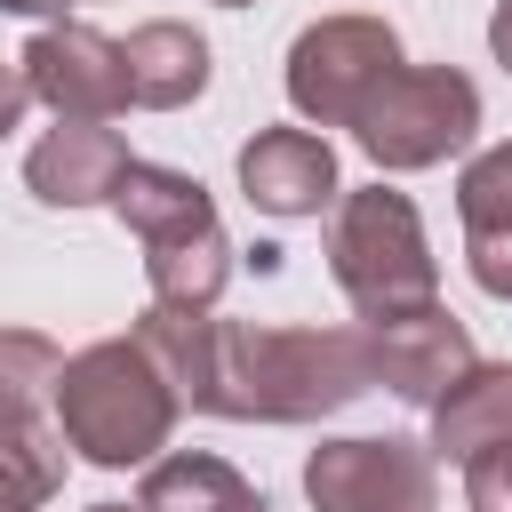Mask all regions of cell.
Masks as SVG:
<instances>
[{
	"label": "cell",
	"instance_id": "6da1fadb",
	"mask_svg": "<svg viewBox=\"0 0 512 512\" xmlns=\"http://www.w3.org/2000/svg\"><path fill=\"white\" fill-rule=\"evenodd\" d=\"M368 384H376L368 328H256V320H216L208 416L312 424V416L352 408Z\"/></svg>",
	"mask_w": 512,
	"mask_h": 512
},
{
	"label": "cell",
	"instance_id": "7a4b0ae2",
	"mask_svg": "<svg viewBox=\"0 0 512 512\" xmlns=\"http://www.w3.org/2000/svg\"><path fill=\"white\" fill-rule=\"evenodd\" d=\"M176 408H184V400L168 392V376L152 368V352H144L136 336L88 344V352H72L64 376H56V432H64L88 464H104V472L152 464V456L168 448V432H176Z\"/></svg>",
	"mask_w": 512,
	"mask_h": 512
},
{
	"label": "cell",
	"instance_id": "3957f363",
	"mask_svg": "<svg viewBox=\"0 0 512 512\" xmlns=\"http://www.w3.org/2000/svg\"><path fill=\"white\" fill-rule=\"evenodd\" d=\"M328 272L352 296L360 328H384V320H408V312L440 304V264L424 248V224H416L408 192H392V184L344 192L336 232H328Z\"/></svg>",
	"mask_w": 512,
	"mask_h": 512
},
{
	"label": "cell",
	"instance_id": "277c9868",
	"mask_svg": "<svg viewBox=\"0 0 512 512\" xmlns=\"http://www.w3.org/2000/svg\"><path fill=\"white\" fill-rule=\"evenodd\" d=\"M472 128H480V88H472L456 64H400V72L360 104V120H352L360 152H368L376 168H392V176L464 152Z\"/></svg>",
	"mask_w": 512,
	"mask_h": 512
},
{
	"label": "cell",
	"instance_id": "5b68a950",
	"mask_svg": "<svg viewBox=\"0 0 512 512\" xmlns=\"http://www.w3.org/2000/svg\"><path fill=\"white\" fill-rule=\"evenodd\" d=\"M392 72H400V40L384 16H328L288 48V104L320 128H352Z\"/></svg>",
	"mask_w": 512,
	"mask_h": 512
},
{
	"label": "cell",
	"instance_id": "8992f818",
	"mask_svg": "<svg viewBox=\"0 0 512 512\" xmlns=\"http://www.w3.org/2000/svg\"><path fill=\"white\" fill-rule=\"evenodd\" d=\"M312 512H432V448L416 440H320L304 464Z\"/></svg>",
	"mask_w": 512,
	"mask_h": 512
},
{
	"label": "cell",
	"instance_id": "52a82bcc",
	"mask_svg": "<svg viewBox=\"0 0 512 512\" xmlns=\"http://www.w3.org/2000/svg\"><path fill=\"white\" fill-rule=\"evenodd\" d=\"M16 64H24V88L56 120H112L128 104L120 40H104L96 24H48V32H32V48Z\"/></svg>",
	"mask_w": 512,
	"mask_h": 512
},
{
	"label": "cell",
	"instance_id": "ba28073f",
	"mask_svg": "<svg viewBox=\"0 0 512 512\" xmlns=\"http://www.w3.org/2000/svg\"><path fill=\"white\" fill-rule=\"evenodd\" d=\"M136 160H128V144H120V128H104V120H56L32 152H24V184L48 200V208H112V192H120V176H128Z\"/></svg>",
	"mask_w": 512,
	"mask_h": 512
},
{
	"label": "cell",
	"instance_id": "9c48e42d",
	"mask_svg": "<svg viewBox=\"0 0 512 512\" xmlns=\"http://www.w3.org/2000/svg\"><path fill=\"white\" fill-rule=\"evenodd\" d=\"M368 352H376V384L400 392V400H416V408H432V400L472 368V336H464V320L440 312V304L368 328Z\"/></svg>",
	"mask_w": 512,
	"mask_h": 512
},
{
	"label": "cell",
	"instance_id": "30bf717a",
	"mask_svg": "<svg viewBox=\"0 0 512 512\" xmlns=\"http://www.w3.org/2000/svg\"><path fill=\"white\" fill-rule=\"evenodd\" d=\"M240 192L264 216H320L336 200V152L312 128H256L240 144Z\"/></svg>",
	"mask_w": 512,
	"mask_h": 512
},
{
	"label": "cell",
	"instance_id": "8fae6325",
	"mask_svg": "<svg viewBox=\"0 0 512 512\" xmlns=\"http://www.w3.org/2000/svg\"><path fill=\"white\" fill-rule=\"evenodd\" d=\"M120 64H128V104H144V112H176L208 88V40L192 24H168V16L136 24L120 40Z\"/></svg>",
	"mask_w": 512,
	"mask_h": 512
},
{
	"label": "cell",
	"instance_id": "7c38bea8",
	"mask_svg": "<svg viewBox=\"0 0 512 512\" xmlns=\"http://www.w3.org/2000/svg\"><path fill=\"white\" fill-rule=\"evenodd\" d=\"M144 272H152V304H168V312H208V304L224 296V280H232V240H224L216 216H200V224H184V232L144 240Z\"/></svg>",
	"mask_w": 512,
	"mask_h": 512
},
{
	"label": "cell",
	"instance_id": "4fadbf2b",
	"mask_svg": "<svg viewBox=\"0 0 512 512\" xmlns=\"http://www.w3.org/2000/svg\"><path fill=\"white\" fill-rule=\"evenodd\" d=\"M512 440V368H464L440 400H432V456L472 464L480 448Z\"/></svg>",
	"mask_w": 512,
	"mask_h": 512
},
{
	"label": "cell",
	"instance_id": "5bb4252c",
	"mask_svg": "<svg viewBox=\"0 0 512 512\" xmlns=\"http://www.w3.org/2000/svg\"><path fill=\"white\" fill-rule=\"evenodd\" d=\"M136 512H264V496H256L224 456L184 448V456H160V464L144 472Z\"/></svg>",
	"mask_w": 512,
	"mask_h": 512
},
{
	"label": "cell",
	"instance_id": "9a60e30c",
	"mask_svg": "<svg viewBox=\"0 0 512 512\" xmlns=\"http://www.w3.org/2000/svg\"><path fill=\"white\" fill-rule=\"evenodd\" d=\"M136 344L152 352V368L168 376V392H176L184 408H208V384H216V320H208V312H168V304H152V312L136 320Z\"/></svg>",
	"mask_w": 512,
	"mask_h": 512
},
{
	"label": "cell",
	"instance_id": "2e32d148",
	"mask_svg": "<svg viewBox=\"0 0 512 512\" xmlns=\"http://www.w3.org/2000/svg\"><path fill=\"white\" fill-rule=\"evenodd\" d=\"M112 216H120L136 240H160V232H184V224H200V216H216V208H208L200 176L136 160V168L120 176V192H112Z\"/></svg>",
	"mask_w": 512,
	"mask_h": 512
},
{
	"label": "cell",
	"instance_id": "e0dca14e",
	"mask_svg": "<svg viewBox=\"0 0 512 512\" xmlns=\"http://www.w3.org/2000/svg\"><path fill=\"white\" fill-rule=\"evenodd\" d=\"M56 376H64V352L48 336L0 328V432H32L40 400H56Z\"/></svg>",
	"mask_w": 512,
	"mask_h": 512
},
{
	"label": "cell",
	"instance_id": "ac0fdd59",
	"mask_svg": "<svg viewBox=\"0 0 512 512\" xmlns=\"http://www.w3.org/2000/svg\"><path fill=\"white\" fill-rule=\"evenodd\" d=\"M64 480V448L32 424V432H0V512H40Z\"/></svg>",
	"mask_w": 512,
	"mask_h": 512
},
{
	"label": "cell",
	"instance_id": "d6986e66",
	"mask_svg": "<svg viewBox=\"0 0 512 512\" xmlns=\"http://www.w3.org/2000/svg\"><path fill=\"white\" fill-rule=\"evenodd\" d=\"M456 216L472 240H512V144H488L464 184H456Z\"/></svg>",
	"mask_w": 512,
	"mask_h": 512
},
{
	"label": "cell",
	"instance_id": "ffe728a7",
	"mask_svg": "<svg viewBox=\"0 0 512 512\" xmlns=\"http://www.w3.org/2000/svg\"><path fill=\"white\" fill-rule=\"evenodd\" d=\"M464 504L472 512H512V440H496L464 464Z\"/></svg>",
	"mask_w": 512,
	"mask_h": 512
},
{
	"label": "cell",
	"instance_id": "44dd1931",
	"mask_svg": "<svg viewBox=\"0 0 512 512\" xmlns=\"http://www.w3.org/2000/svg\"><path fill=\"white\" fill-rule=\"evenodd\" d=\"M464 256H472V280H480L488 296H504V304H512V240H472Z\"/></svg>",
	"mask_w": 512,
	"mask_h": 512
},
{
	"label": "cell",
	"instance_id": "7402d4cb",
	"mask_svg": "<svg viewBox=\"0 0 512 512\" xmlns=\"http://www.w3.org/2000/svg\"><path fill=\"white\" fill-rule=\"evenodd\" d=\"M24 104H32V88H24V72L16 64H0V136L24 120Z\"/></svg>",
	"mask_w": 512,
	"mask_h": 512
},
{
	"label": "cell",
	"instance_id": "603a6c76",
	"mask_svg": "<svg viewBox=\"0 0 512 512\" xmlns=\"http://www.w3.org/2000/svg\"><path fill=\"white\" fill-rule=\"evenodd\" d=\"M488 48H496V64L512 72V0H496V16H488Z\"/></svg>",
	"mask_w": 512,
	"mask_h": 512
},
{
	"label": "cell",
	"instance_id": "cb8c5ba5",
	"mask_svg": "<svg viewBox=\"0 0 512 512\" xmlns=\"http://www.w3.org/2000/svg\"><path fill=\"white\" fill-rule=\"evenodd\" d=\"M72 0H0V16H64Z\"/></svg>",
	"mask_w": 512,
	"mask_h": 512
},
{
	"label": "cell",
	"instance_id": "d4e9b609",
	"mask_svg": "<svg viewBox=\"0 0 512 512\" xmlns=\"http://www.w3.org/2000/svg\"><path fill=\"white\" fill-rule=\"evenodd\" d=\"M216 8H256V0H216Z\"/></svg>",
	"mask_w": 512,
	"mask_h": 512
},
{
	"label": "cell",
	"instance_id": "484cf974",
	"mask_svg": "<svg viewBox=\"0 0 512 512\" xmlns=\"http://www.w3.org/2000/svg\"><path fill=\"white\" fill-rule=\"evenodd\" d=\"M88 512H128V504H88Z\"/></svg>",
	"mask_w": 512,
	"mask_h": 512
}]
</instances>
